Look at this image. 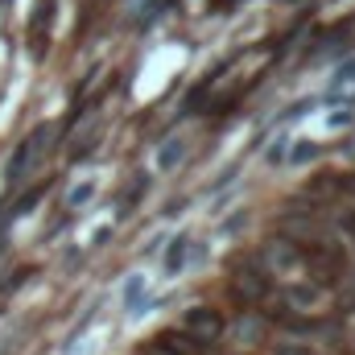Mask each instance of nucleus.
<instances>
[{
	"instance_id": "1",
	"label": "nucleus",
	"mask_w": 355,
	"mask_h": 355,
	"mask_svg": "<svg viewBox=\"0 0 355 355\" xmlns=\"http://www.w3.org/2000/svg\"><path fill=\"white\" fill-rule=\"evenodd\" d=\"M186 331H194L202 343H211V339H219V331H223V318H219L215 310L198 306V310H190V314H186Z\"/></svg>"
},
{
	"instance_id": "2",
	"label": "nucleus",
	"mask_w": 355,
	"mask_h": 355,
	"mask_svg": "<svg viewBox=\"0 0 355 355\" xmlns=\"http://www.w3.org/2000/svg\"><path fill=\"white\" fill-rule=\"evenodd\" d=\"M265 293H268V281L257 272V268H248V272L236 277V297H244V302H261Z\"/></svg>"
}]
</instances>
